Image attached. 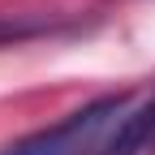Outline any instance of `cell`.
<instances>
[{"mask_svg": "<svg viewBox=\"0 0 155 155\" xmlns=\"http://www.w3.org/2000/svg\"><path fill=\"white\" fill-rule=\"evenodd\" d=\"M129 104V95H104V99H95L86 104L82 112H73L65 116L61 125H52V129H39L30 134V138L22 142H13L5 155H78L95 134H99L112 116H121V108Z\"/></svg>", "mask_w": 155, "mask_h": 155, "instance_id": "cell-1", "label": "cell"}, {"mask_svg": "<svg viewBox=\"0 0 155 155\" xmlns=\"http://www.w3.org/2000/svg\"><path fill=\"white\" fill-rule=\"evenodd\" d=\"M147 151H155V99L134 116H125L99 147H91L82 155H147Z\"/></svg>", "mask_w": 155, "mask_h": 155, "instance_id": "cell-2", "label": "cell"}, {"mask_svg": "<svg viewBox=\"0 0 155 155\" xmlns=\"http://www.w3.org/2000/svg\"><path fill=\"white\" fill-rule=\"evenodd\" d=\"M43 26H17V22H0V43H17V39H30Z\"/></svg>", "mask_w": 155, "mask_h": 155, "instance_id": "cell-3", "label": "cell"}]
</instances>
